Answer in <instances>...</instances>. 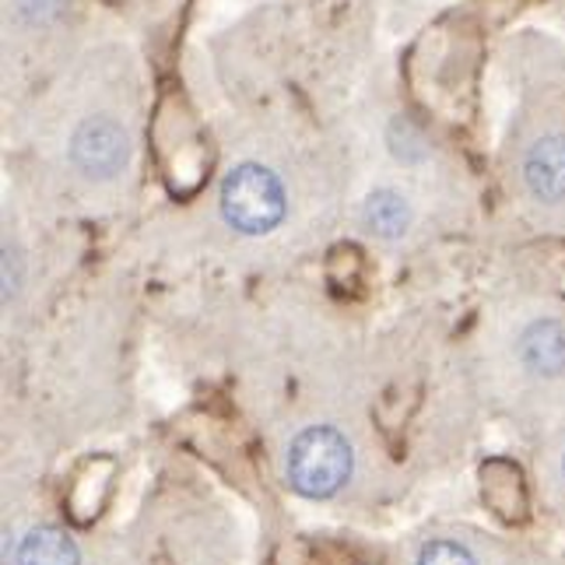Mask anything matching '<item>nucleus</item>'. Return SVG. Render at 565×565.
Listing matches in <instances>:
<instances>
[{
	"label": "nucleus",
	"instance_id": "obj_1",
	"mask_svg": "<svg viewBox=\"0 0 565 565\" xmlns=\"http://www.w3.org/2000/svg\"><path fill=\"white\" fill-rule=\"evenodd\" d=\"M222 214L243 236H267L288 214V190L275 169L243 162L222 183Z\"/></svg>",
	"mask_w": 565,
	"mask_h": 565
},
{
	"label": "nucleus",
	"instance_id": "obj_2",
	"mask_svg": "<svg viewBox=\"0 0 565 565\" xmlns=\"http://www.w3.org/2000/svg\"><path fill=\"white\" fill-rule=\"evenodd\" d=\"M352 475V446L338 428L313 425L296 436L288 450V481L291 489L309 499L334 495Z\"/></svg>",
	"mask_w": 565,
	"mask_h": 565
},
{
	"label": "nucleus",
	"instance_id": "obj_3",
	"mask_svg": "<svg viewBox=\"0 0 565 565\" xmlns=\"http://www.w3.org/2000/svg\"><path fill=\"white\" fill-rule=\"evenodd\" d=\"M130 130L113 113H88L67 141L71 166L88 180H113L130 162Z\"/></svg>",
	"mask_w": 565,
	"mask_h": 565
},
{
	"label": "nucleus",
	"instance_id": "obj_4",
	"mask_svg": "<svg viewBox=\"0 0 565 565\" xmlns=\"http://www.w3.org/2000/svg\"><path fill=\"white\" fill-rule=\"evenodd\" d=\"M520 180L537 204L565 201V130L544 127L520 148Z\"/></svg>",
	"mask_w": 565,
	"mask_h": 565
},
{
	"label": "nucleus",
	"instance_id": "obj_5",
	"mask_svg": "<svg viewBox=\"0 0 565 565\" xmlns=\"http://www.w3.org/2000/svg\"><path fill=\"white\" fill-rule=\"evenodd\" d=\"M520 359L537 376L565 373V327L558 320H534L520 338Z\"/></svg>",
	"mask_w": 565,
	"mask_h": 565
},
{
	"label": "nucleus",
	"instance_id": "obj_6",
	"mask_svg": "<svg viewBox=\"0 0 565 565\" xmlns=\"http://www.w3.org/2000/svg\"><path fill=\"white\" fill-rule=\"evenodd\" d=\"M362 218H365V228L373 232L380 239H401L407 225H412V204L401 190L394 186H380L365 198V207H362Z\"/></svg>",
	"mask_w": 565,
	"mask_h": 565
},
{
	"label": "nucleus",
	"instance_id": "obj_7",
	"mask_svg": "<svg viewBox=\"0 0 565 565\" xmlns=\"http://www.w3.org/2000/svg\"><path fill=\"white\" fill-rule=\"evenodd\" d=\"M18 565H77V548L64 531L39 527L22 541Z\"/></svg>",
	"mask_w": 565,
	"mask_h": 565
},
{
	"label": "nucleus",
	"instance_id": "obj_8",
	"mask_svg": "<svg viewBox=\"0 0 565 565\" xmlns=\"http://www.w3.org/2000/svg\"><path fill=\"white\" fill-rule=\"evenodd\" d=\"M418 565H475V558L457 541H433L422 548Z\"/></svg>",
	"mask_w": 565,
	"mask_h": 565
},
{
	"label": "nucleus",
	"instance_id": "obj_9",
	"mask_svg": "<svg viewBox=\"0 0 565 565\" xmlns=\"http://www.w3.org/2000/svg\"><path fill=\"white\" fill-rule=\"evenodd\" d=\"M562 467H565V460H562Z\"/></svg>",
	"mask_w": 565,
	"mask_h": 565
}]
</instances>
